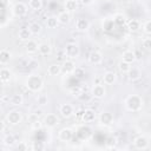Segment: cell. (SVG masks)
Returning <instances> with one entry per match:
<instances>
[{
    "instance_id": "22",
    "label": "cell",
    "mask_w": 151,
    "mask_h": 151,
    "mask_svg": "<svg viewBox=\"0 0 151 151\" xmlns=\"http://www.w3.org/2000/svg\"><path fill=\"white\" fill-rule=\"evenodd\" d=\"M58 20H59L60 24L67 25V24L71 21V14H70V12H67V11L60 12V13L58 14Z\"/></svg>"
},
{
    "instance_id": "10",
    "label": "cell",
    "mask_w": 151,
    "mask_h": 151,
    "mask_svg": "<svg viewBox=\"0 0 151 151\" xmlns=\"http://www.w3.org/2000/svg\"><path fill=\"white\" fill-rule=\"evenodd\" d=\"M99 122H100L101 125L109 126V125H111L113 123V114L111 112H109V111H104L99 116Z\"/></svg>"
},
{
    "instance_id": "38",
    "label": "cell",
    "mask_w": 151,
    "mask_h": 151,
    "mask_svg": "<svg viewBox=\"0 0 151 151\" xmlns=\"http://www.w3.org/2000/svg\"><path fill=\"white\" fill-rule=\"evenodd\" d=\"M73 74L76 76V78H78V79H83V78L85 77V70H84L83 67H76Z\"/></svg>"
},
{
    "instance_id": "3",
    "label": "cell",
    "mask_w": 151,
    "mask_h": 151,
    "mask_svg": "<svg viewBox=\"0 0 151 151\" xmlns=\"http://www.w3.org/2000/svg\"><path fill=\"white\" fill-rule=\"evenodd\" d=\"M80 54L79 46L76 42H68L65 46V55L68 59H77Z\"/></svg>"
},
{
    "instance_id": "9",
    "label": "cell",
    "mask_w": 151,
    "mask_h": 151,
    "mask_svg": "<svg viewBox=\"0 0 151 151\" xmlns=\"http://www.w3.org/2000/svg\"><path fill=\"white\" fill-rule=\"evenodd\" d=\"M73 131L70 129V127H64V129H61L60 131H59V133H58V138L61 140V142H70V140H72V138H73Z\"/></svg>"
},
{
    "instance_id": "1",
    "label": "cell",
    "mask_w": 151,
    "mask_h": 151,
    "mask_svg": "<svg viewBox=\"0 0 151 151\" xmlns=\"http://www.w3.org/2000/svg\"><path fill=\"white\" fill-rule=\"evenodd\" d=\"M125 106L129 111L137 112L143 107V99L138 94H130L125 99Z\"/></svg>"
},
{
    "instance_id": "13",
    "label": "cell",
    "mask_w": 151,
    "mask_h": 151,
    "mask_svg": "<svg viewBox=\"0 0 151 151\" xmlns=\"http://www.w3.org/2000/svg\"><path fill=\"white\" fill-rule=\"evenodd\" d=\"M90 27V21L85 18H79L77 21H76V28L79 31V32H85L87 31Z\"/></svg>"
},
{
    "instance_id": "46",
    "label": "cell",
    "mask_w": 151,
    "mask_h": 151,
    "mask_svg": "<svg viewBox=\"0 0 151 151\" xmlns=\"http://www.w3.org/2000/svg\"><path fill=\"white\" fill-rule=\"evenodd\" d=\"M38 119H39V116H38L35 112H34V113H32L31 116H28V118H27V120H28V123H29V124L34 123V122H35V120H38Z\"/></svg>"
},
{
    "instance_id": "42",
    "label": "cell",
    "mask_w": 151,
    "mask_h": 151,
    "mask_svg": "<svg viewBox=\"0 0 151 151\" xmlns=\"http://www.w3.org/2000/svg\"><path fill=\"white\" fill-rule=\"evenodd\" d=\"M116 143H117V139H116L114 137H109L107 140H106V145H107V147H113V146L116 145Z\"/></svg>"
},
{
    "instance_id": "7",
    "label": "cell",
    "mask_w": 151,
    "mask_h": 151,
    "mask_svg": "<svg viewBox=\"0 0 151 151\" xmlns=\"http://www.w3.org/2000/svg\"><path fill=\"white\" fill-rule=\"evenodd\" d=\"M92 97L97 98V99H101L106 96V90H105V86L104 84H96L93 87H92Z\"/></svg>"
},
{
    "instance_id": "11",
    "label": "cell",
    "mask_w": 151,
    "mask_h": 151,
    "mask_svg": "<svg viewBox=\"0 0 151 151\" xmlns=\"http://www.w3.org/2000/svg\"><path fill=\"white\" fill-rule=\"evenodd\" d=\"M61 68H63V73H65V74L73 73L76 70V63L73 61V59H67L61 65Z\"/></svg>"
},
{
    "instance_id": "19",
    "label": "cell",
    "mask_w": 151,
    "mask_h": 151,
    "mask_svg": "<svg viewBox=\"0 0 151 151\" xmlns=\"http://www.w3.org/2000/svg\"><path fill=\"white\" fill-rule=\"evenodd\" d=\"M61 72H63V68H61V65H59V64H51L47 68V73L52 77L59 76Z\"/></svg>"
},
{
    "instance_id": "47",
    "label": "cell",
    "mask_w": 151,
    "mask_h": 151,
    "mask_svg": "<svg viewBox=\"0 0 151 151\" xmlns=\"http://www.w3.org/2000/svg\"><path fill=\"white\" fill-rule=\"evenodd\" d=\"M18 150L19 151H27L28 150V145L25 142H20L19 145H18Z\"/></svg>"
},
{
    "instance_id": "20",
    "label": "cell",
    "mask_w": 151,
    "mask_h": 151,
    "mask_svg": "<svg viewBox=\"0 0 151 151\" xmlns=\"http://www.w3.org/2000/svg\"><path fill=\"white\" fill-rule=\"evenodd\" d=\"M31 35H32V32L29 31V28H20L18 31V38L21 41H28L31 39Z\"/></svg>"
},
{
    "instance_id": "14",
    "label": "cell",
    "mask_w": 151,
    "mask_h": 151,
    "mask_svg": "<svg viewBox=\"0 0 151 151\" xmlns=\"http://www.w3.org/2000/svg\"><path fill=\"white\" fill-rule=\"evenodd\" d=\"M81 119H83L84 123H91L96 119V112L91 109H86L81 113Z\"/></svg>"
},
{
    "instance_id": "16",
    "label": "cell",
    "mask_w": 151,
    "mask_h": 151,
    "mask_svg": "<svg viewBox=\"0 0 151 151\" xmlns=\"http://www.w3.org/2000/svg\"><path fill=\"white\" fill-rule=\"evenodd\" d=\"M117 80V74L113 71H109L103 76V83L106 85H113Z\"/></svg>"
},
{
    "instance_id": "21",
    "label": "cell",
    "mask_w": 151,
    "mask_h": 151,
    "mask_svg": "<svg viewBox=\"0 0 151 151\" xmlns=\"http://www.w3.org/2000/svg\"><path fill=\"white\" fill-rule=\"evenodd\" d=\"M12 55H11V52L8 50H1L0 51V64L1 65H6L9 63Z\"/></svg>"
},
{
    "instance_id": "39",
    "label": "cell",
    "mask_w": 151,
    "mask_h": 151,
    "mask_svg": "<svg viewBox=\"0 0 151 151\" xmlns=\"http://www.w3.org/2000/svg\"><path fill=\"white\" fill-rule=\"evenodd\" d=\"M45 149V145L41 143V142H33V144H32V150H34V151H41V150H44Z\"/></svg>"
},
{
    "instance_id": "34",
    "label": "cell",
    "mask_w": 151,
    "mask_h": 151,
    "mask_svg": "<svg viewBox=\"0 0 151 151\" xmlns=\"http://www.w3.org/2000/svg\"><path fill=\"white\" fill-rule=\"evenodd\" d=\"M28 28L32 32V34H39L41 32V25L39 22H32Z\"/></svg>"
},
{
    "instance_id": "32",
    "label": "cell",
    "mask_w": 151,
    "mask_h": 151,
    "mask_svg": "<svg viewBox=\"0 0 151 151\" xmlns=\"http://www.w3.org/2000/svg\"><path fill=\"white\" fill-rule=\"evenodd\" d=\"M113 21H114L116 25L122 26V25H124V24L126 22V18H125V15H123V14H120V13H117V14H114V17H113Z\"/></svg>"
},
{
    "instance_id": "50",
    "label": "cell",
    "mask_w": 151,
    "mask_h": 151,
    "mask_svg": "<svg viewBox=\"0 0 151 151\" xmlns=\"http://www.w3.org/2000/svg\"><path fill=\"white\" fill-rule=\"evenodd\" d=\"M48 1H55V0H48Z\"/></svg>"
},
{
    "instance_id": "8",
    "label": "cell",
    "mask_w": 151,
    "mask_h": 151,
    "mask_svg": "<svg viewBox=\"0 0 151 151\" xmlns=\"http://www.w3.org/2000/svg\"><path fill=\"white\" fill-rule=\"evenodd\" d=\"M133 144H134V147L136 149H138V150H145L149 146V140H147V138L145 136H142L140 134V136H137L134 138Z\"/></svg>"
},
{
    "instance_id": "35",
    "label": "cell",
    "mask_w": 151,
    "mask_h": 151,
    "mask_svg": "<svg viewBox=\"0 0 151 151\" xmlns=\"http://www.w3.org/2000/svg\"><path fill=\"white\" fill-rule=\"evenodd\" d=\"M131 64H129V63H126V61H124V60H122L119 64H118V68H119V71L122 72V73H127L129 72V70L131 68V66H130Z\"/></svg>"
},
{
    "instance_id": "48",
    "label": "cell",
    "mask_w": 151,
    "mask_h": 151,
    "mask_svg": "<svg viewBox=\"0 0 151 151\" xmlns=\"http://www.w3.org/2000/svg\"><path fill=\"white\" fill-rule=\"evenodd\" d=\"M79 2H80L81 5H84V6H88V5L93 4L94 0H79Z\"/></svg>"
},
{
    "instance_id": "25",
    "label": "cell",
    "mask_w": 151,
    "mask_h": 151,
    "mask_svg": "<svg viewBox=\"0 0 151 151\" xmlns=\"http://www.w3.org/2000/svg\"><path fill=\"white\" fill-rule=\"evenodd\" d=\"M59 24H60V22H59V20H58V17H53V15H52V17H48L47 20H46V26H47V28H50V29L57 28Z\"/></svg>"
},
{
    "instance_id": "43",
    "label": "cell",
    "mask_w": 151,
    "mask_h": 151,
    "mask_svg": "<svg viewBox=\"0 0 151 151\" xmlns=\"http://www.w3.org/2000/svg\"><path fill=\"white\" fill-rule=\"evenodd\" d=\"M143 28H144V32H145L146 34H151V20H147V21L144 24Z\"/></svg>"
},
{
    "instance_id": "45",
    "label": "cell",
    "mask_w": 151,
    "mask_h": 151,
    "mask_svg": "<svg viewBox=\"0 0 151 151\" xmlns=\"http://www.w3.org/2000/svg\"><path fill=\"white\" fill-rule=\"evenodd\" d=\"M143 47L146 50H151V38H145L143 40Z\"/></svg>"
},
{
    "instance_id": "40",
    "label": "cell",
    "mask_w": 151,
    "mask_h": 151,
    "mask_svg": "<svg viewBox=\"0 0 151 151\" xmlns=\"http://www.w3.org/2000/svg\"><path fill=\"white\" fill-rule=\"evenodd\" d=\"M7 21H8V17L6 15L5 12H2V14L0 17V27H5L6 24H7Z\"/></svg>"
},
{
    "instance_id": "5",
    "label": "cell",
    "mask_w": 151,
    "mask_h": 151,
    "mask_svg": "<svg viewBox=\"0 0 151 151\" xmlns=\"http://www.w3.org/2000/svg\"><path fill=\"white\" fill-rule=\"evenodd\" d=\"M42 123H44V125L46 127L52 129V127H54V126H57L59 124V118H58V116L55 113H48L47 116L44 117V122Z\"/></svg>"
},
{
    "instance_id": "15",
    "label": "cell",
    "mask_w": 151,
    "mask_h": 151,
    "mask_svg": "<svg viewBox=\"0 0 151 151\" xmlns=\"http://www.w3.org/2000/svg\"><path fill=\"white\" fill-rule=\"evenodd\" d=\"M88 61L93 65H98L103 61V55L100 52L98 51H92L90 54H88Z\"/></svg>"
},
{
    "instance_id": "30",
    "label": "cell",
    "mask_w": 151,
    "mask_h": 151,
    "mask_svg": "<svg viewBox=\"0 0 151 151\" xmlns=\"http://www.w3.org/2000/svg\"><path fill=\"white\" fill-rule=\"evenodd\" d=\"M114 21L113 19H105L103 21V29L106 31V32H111L113 28H114Z\"/></svg>"
},
{
    "instance_id": "23",
    "label": "cell",
    "mask_w": 151,
    "mask_h": 151,
    "mask_svg": "<svg viewBox=\"0 0 151 151\" xmlns=\"http://www.w3.org/2000/svg\"><path fill=\"white\" fill-rule=\"evenodd\" d=\"M38 51L41 55H48L51 52H52V47L50 44L47 42H41L39 44V47H38Z\"/></svg>"
},
{
    "instance_id": "41",
    "label": "cell",
    "mask_w": 151,
    "mask_h": 151,
    "mask_svg": "<svg viewBox=\"0 0 151 151\" xmlns=\"http://www.w3.org/2000/svg\"><path fill=\"white\" fill-rule=\"evenodd\" d=\"M42 125H44V123H41V122L38 119V120H35L34 123L31 124V127H32L33 130H40V129L42 127Z\"/></svg>"
},
{
    "instance_id": "36",
    "label": "cell",
    "mask_w": 151,
    "mask_h": 151,
    "mask_svg": "<svg viewBox=\"0 0 151 151\" xmlns=\"http://www.w3.org/2000/svg\"><path fill=\"white\" fill-rule=\"evenodd\" d=\"M37 103H38V105H40V106L47 105V103H48L47 96H46V94H39L38 98H37Z\"/></svg>"
},
{
    "instance_id": "4",
    "label": "cell",
    "mask_w": 151,
    "mask_h": 151,
    "mask_svg": "<svg viewBox=\"0 0 151 151\" xmlns=\"http://www.w3.org/2000/svg\"><path fill=\"white\" fill-rule=\"evenodd\" d=\"M6 120H7V123H8L9 125H13V126L19 125V124L21 123V120H22V114H21V112L18 111V110L9 111V112L7 113V116H6Z\"/></svg>"
},
{
    "instance_id": "18",
    "label": "cell",
    "mask_w": 151,
    "mask_h": 151,
    "mask_svg": "<svg viewBox=\"0 0 151 151\" xmlns=\"http://www.w3.org/2000/svg\"><path fill=\"white\" fill-rule=\"evenodd\" d=\"M11 78H12L11 71L7 67H1V70H0V81L2 84H7V83L11 81Z\"/></svg>"
},
{
    "instance_id": "17",
    "label": "cell",
    "mask_w": 151,
    "mask_h": 151,
    "mask_svg": "<svg viewBox=\"0 0 151 151\" xmlns=\"http://www.w3.org/2000/svg\"><path fill=\"white\" fill-rule=\"evenodd\" d=\"M126 74H127L129 80L134 81V80H138V79L142 77V71H140L138 67H131Z\"/></svg>"
},
{
    "instance_id": "33",
    "label": "cell",
    "mask_w": 151,
    "mask_h": 151,
    "mask_svg": "<svg viewBox=\"0 0 151 151\" xmlns=\"http://www.w3.org/2000/svg\"><path fill=\"white\" fill-rule=\"evenodd\" d=\"M29 7L33 11H39L42 7V0H29Z\"/></svg>"
},
{
    "instance_id": "2",
    "label": "cell",
    "mask_w": 151,
    "mask_h": 151,
    "mask_svg": "<svg viewBox=\"0 0 151 151\" xmlns=\"http://www.w3.org/2000/svg\"><path fill=\"white\" fill-rule=\"evenodd\" d=\"M44 80L39 74H31L26 80V87L32 92H38L42 88Z\"/></svg>"
},
{
    "instance_id": "44",
    "label": "cell",
    "mask_w": 151,
    "mask_h": 151,
    "mask_svg": "<svg viewBox=\"0 0 151 151\" xmlns=\"http://www.w3.org/2000/svg\"><path fill=\"white\" fill-rule=\"evenodd\" d=\"M9 4H11V0H0V6H1L2 12L6 11V8L9 6Z\"/></svg>"
},
{
    "instance_id": "12",
    "label": "cell",
    "mask_w": 151,
    "mask_h": 151,
    "mask_svg": "<svg viewBox=\"0 0 151 151\" xmlns=\"http://www.w3.org/2000/svg\"><path fill=\"white\" fill-rule=\"evenodd\" d=\"M74 113V109L71 104H63L60 106V114L64 118H70Z\"/></svg>"
},
{
    "instance_id": "49",
    "label": "cell",
    "mask_w": 151,
    "mask_h": 151,
    "mask_svg": "<svg viewBox=\"0 0 151 151\" xmlns=\"http://www.w3.org/2000/svg\"><path fill=\"white\" fill-rule=\"evenodd\" d=\"M35 113H37V114L40 117V116L42 114V111H41V110H37V111H35Z\"/></svg>"
},
{
    "instance_id": "6",
    "label": "cell",
    "mask_w": 151,
    "mask_h": 151,
    "mask_svg": "<svg viewBox=\"0 0 151 151\" xmlns=\"http://www.w3.org/2000/svg\"><path fill=\"white\" fill-rule=\"evenodd\" d=\"M12 12H13V14H14L15 17L22 18V17H25V15L27 14V6H26L24 2H17V4L13 6Z\"/></svg>"
},
{
    "instance_id": "24",
    "label": "cell",
    "mask_w": 151,
    "mask_h": 151,
    "mask_svg": "<svg viewBox=\"0 0 151 151\" xmlns=\"http://www.w3.org/2000/svg\"><path fill=\"white\" fill-rule=\"evenodd\" d=\"M38 47H39V45L37 44L35 40L29 39V40L26 42V51H27V53H29V54L35 53V52L38 51Z\"/></svg>"
},
{
    "instance_id": "31",
    "label": "cell",
    "mask_w": 151,
    "mask_h": 151,
    "mask_svg": "<svg viewBox=\"0 0 151 151\" xmlns=\"http://www.w3.org/2000/svg\"><path fill=\"white\" fill-rule=\"evenodd\" d=\"M24 103V98L20 93H17V94H13L12 98H11V104L14 105V106H20L21 104Z\"/></svg>"
},
{
    "instance_id": "26",
    "label": "cell",
    "mask_w": 151,
    "mask_h": 151,
    "mask_svg": "<svg viewBox=\"0 0 151 151\" xmlns=\"http://www.w3.org/2000/svg\"><path fill=\"white\" fill-rule=\"evenodd\" d=\"M122 59H123L124 61L129 63V64H132V63L136 60V54H134V52H132V51H125V52H123V54H122Z\"/></svg>"
},
{
    "instance_id": "27",
    "label": "cell",
    "mask_w": 151,
    "mask_h": 151,
    "mask_svg": "<svg viewBox=\"0 0 151 151\" xmlns=\"http://www.w3.org/2000/svg\"><path fill=\"white\" fill-rule=\"evenodd\" d=\"M78 136L81 138V139H87L90 136H91V129L88 126H81L79 127L78 130Z\"/></svg>"
},
{
    "instance_id": "37",
    "label": "cell",
    "mask_w": 151,
    "mask_h": 151,
    "mask_svg": "<svg viewBox=\"0 0 151 151\" xmlns=\"http://www.w3.org/2000/svg\"><path fill=\"white\" fill-rule=\"evenodd\" d=\"M14 143H15V139H14V136H13V134H7V136H5V138H4V144H5L6 146H12Z\"/></svg>"
},
{
    "instance_id": "29",
    "label": "cell",
    "mask_w": 151,
    "mask_h": 151,
    "mask_svg": "<svg viewBox=\"0 0 151 151\" xmlns=\"http://www.w3.org/2000/svg\"><path fill=\"white\" fill-rule=\"evenodd\" d=\"M140 28V22L136 19H131L127 21V29L131 32H137Z\"/></svg>"
},
{
    "instance_id": "28",
    "label": "cell",
    "mask_w": 151,
    "mask_h": 151,
    "mask_svg": "<svg viewBox=\"0 0 151 151\" xmlns=\"http://www.w3.org/2000/svg\"><path fill=\"white\" fill-rule=\"evenodd\" d=\"M78 8V0H66L65 1V11L67 12H74Z\"/></svg>"
}]
</instances>
